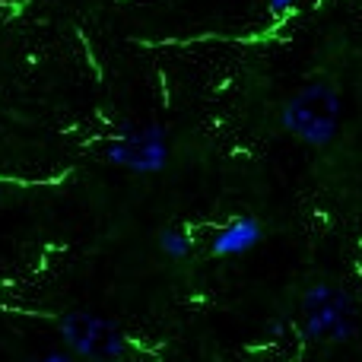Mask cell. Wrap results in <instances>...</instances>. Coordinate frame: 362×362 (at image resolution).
I'll use <instances>...</instances> for the list:
<instances>
[{"instance_id":"obj_1","label":"cell","mask_w":362,"mask_h":362,"mask_svg":"<svg viewBox=\"0 0 362 362\" xmlns=\"http://www.w3.org/2000/svg\"><path fill=\"white\" fill-rule=\"evenodd\" d=\"M340 124V95L331 83H308L283 108V127L302 144L327 146Z\"/></svg>"},{"instance_id":"obj_7","label":"cell","mask_w":362,"mask_h":362,"mask_svg":"<svg viewBox=\"0 0 362 362\" xmlns=\"http://www.w3.org/2000/svg\"><path fill=\"white\" fill-rule=\"evenodd\" d=\"M270 4V10H276V13H286V10H293L299 0H267Z\"/></svg>"},{"instance_id":"obj_2","label":"cell","mask_w":362,"mask_h":362,"mask_svg":"<svg viewBox=\"0 0 362 362\" xmlns=\"http://www.w3.org/2000/svg\"><path fill=\"white\" fill-rule=\"evenodd\" d=\"M302 312H305V334L312 340L344 344L353 334V305L334 286H325V283L312 286L302 299Z\"/></svg>"},{"instance_id":"obj_5","label":"cell","mask_w":362,"mask_h":362,"mask_svg":"<svg viewBox=\"0 0 362 362\" xmlns=\"http://www.w3.org/2000/svg\"><path fill=\"white\" fill-rule=\"evenodd\" d=\"M261 238H264V229L255 216H235V219H229L223 229L213 232L210 251L216 257H235V255L251 251Z\"/></svg>"},{"instance_id":"obj_3","label":"cell","mask_w":362,"mask_h":362,"mask_svg":"<svg viewBox=\"0 0 362 362\" xmlns=\"http://www.w3.org/2000/svg\"><path fill=\"white\" fill-rule=\"evenodd\" d=\"M105 159L112 165H121V169L153 175V172H163L169 163V140H165V131L159 124L124 131L105 146Z\"/></svg>"},{"instance_id":"obj_4","label":"cell","mask_w":362,"mask_h":362,"mask_svg":"<svg viewBox=\"0 0 362 362\" xmlns=\"http://www.w3.org/2000/svg\"><path fill=\"white\" fill-rule=\"evenodd\" d=\"M61 337L70 353L89 359H105V356H121L127 346L124 334L105 318H95L86 312H74L61 318Z\"/></svg>"},{"instance_id":"obj_6","label":"cell","mask_w":362,"mask_h":362,"mask_svg":"<svg viewBox=\"0 0 362 362\" xmlns=\"http://www.w3.org/2000/svg\"><path fill=\"white\" fill-rule=\"evenodd\" d=\"M159 248H163L172 261H181V257L191 255L194 242H191V235H187V229H181V226H169V229L159 232Z\"/></svg>"},{"instance_id":"obj_8","label":"cell","mask_w":362,"mask_h":362,"mask_svg":"<svg viewBox=\"0 0 362 362\" xmlns=\"http://www.w3.org/2000/svg\"><path fill=\"white\" fill-rule=\"evenodd\" d=\"M283 331H286L283 321H274V325H270V334H274V337H283Z\"/></svg>"}]
</instances>
